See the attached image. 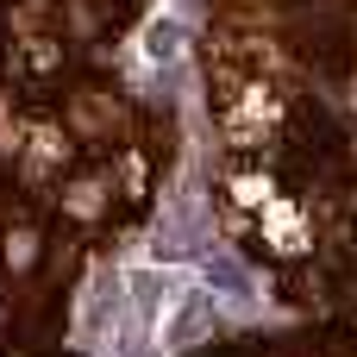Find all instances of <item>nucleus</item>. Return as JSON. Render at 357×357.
<instances>
[{"label": "nucleus", "mask_w": 357, "mask_h": 357, "mask_svg": "<svg viewBox=\"0 0 357 357\" xmlns=\"http://www.w3.org/2000/svg\"><path fill=\"white\" fill-rule=\"evenodd\" d=\"M207 326H213V295L188 282V289L176 295V307L163 314V326L151 333V351H163V357H169V351H188V345H195Z\"/></svg>", "instance_id": "1"}, {"label": "nucleus", "mask_w": 357, "mask_h": 357, "mask_svg": "<svg viewBox=\"0 0 357 357\" xmlns=\"http://www.w3.org/2000/svg\"><path fill=\"white\" fill-rule=\"evenodd\" d=\"M144 56H151V63H176V56H182V25H176V19H157V25L144 31Z\"/></svg>", "instance_id": "2"}]
</instances>
